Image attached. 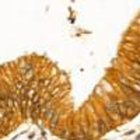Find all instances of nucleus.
Segmentation results:
<instances>
[{
  "mask_svg": "<svg viewBox=\"0 0 140 140\" xmlns=\"http://www.w3.org/2000/svg\"><path fill=\"white\" fill-rule=\"evenodd\" d=\"M97 126H98V132L101 133V134H104V133H107L108 130H109V128L105 125V122H104L102 118H98V119H97Z\"/></svg>",
  "mask_w": 140,
  "mask_h": 140,
  "instance_id": "obj_1",
  "label": "nucleus"
},
{
  "mask_svg": "<svg viewBox=\"0 0 140 140\" xmlns=\"http://www.w3.org/2000/svg\"><path fill=\"white\" fill-rule=\"evenodd\" d=\"M58 122H59V116L55 114V115L52 116V121H50V126H52V128H55V125H58Z\"/></svg>",
  "mask_w": 140,
  "mask_h": 140,
  "instance_id": "obj_2",
  "label": "nucleus"
}]
</instances>
